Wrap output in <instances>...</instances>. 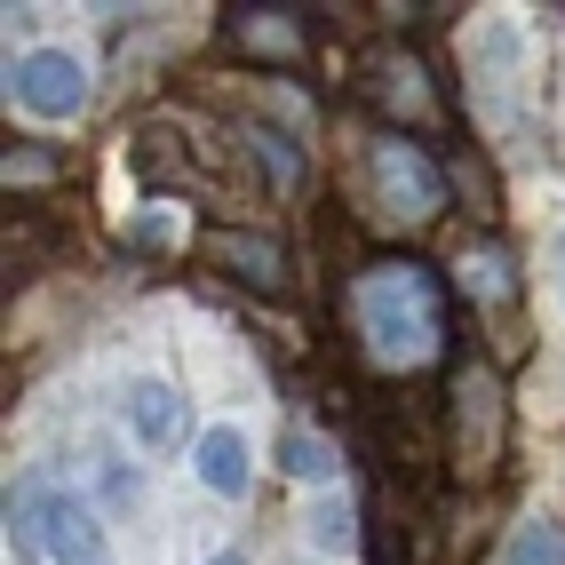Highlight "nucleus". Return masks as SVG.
Listing matches in <instances>:
<instances>
[{
    "label": "nucleus",
    "mask_w": 565,
    "mask_h": 565,
    "mask_svg": "<svg viewBox=\"0 0 565 565\" xmlns=\"http://www.w3.org/2000/svg\"><path fill=\"white\" fill-rule=\"evenodd\" d=\"M303 534H311V550H334V557H343V550L359 542V518H351V502H343V494H327V502H311V510H303Z\"/></svg>",
    "instance_id": "ddd939ff"
},
{
    "label": "nucleus",
    "mask_w": 565,
    "mask_h": 565,
    "mask_svg": "<svg viewBox=\"0 0 565 565\" xmlns=\"http://www.w3.org/2000/svg\"><path fill=\"white\" fill-rule=\"evenodd\" d=\"M502 565H565V525L557 518H518L510 542H502Z\"/></svg>",
    "instance_id": "9d476101"
},
{
    "label": "nucleus",
    "mask_w": 565,
    "mask_h": 565,
    "mask_svg": "<svg viewBox=\"0 0 565 565\" xmlns=\"http://www.w3.org/2000/svg\"><path fill=\"white\" fill-rule=\"evenodd\" d=\"M128 438L143 446V455H175L183 438H192V406H183L168 383H128Z\"/></svg>",
    "instance_id": "423d86ee"
},
{
    "label": "nucleus",
    "mask_w": 565,
    "mask_h": 565,
    "mask_svg": "<svg viewBox=\"0 0 565 565\" xmlns=\"http://www.w3.org/2000/svg\"><path fill=\"white\" fill-rule=\"evenodd\" d=\"M550 271H557V295H565V232L550 239Z\"/></svg>",
    "instance_id": "dca6fc26"
},
{
    "label": "nucleus",
    "mask_w": 565,
    "mask_h": 565,
    "mask_svg": "<svg viewBox=\"0 0 565 565\" xmlns=\"http://www.w3.org/2000/svg\"><path fill=\"white\" fill-rule=\"evenodd\" d=\"M279 455H287V470H295V478H327L334 462H343V455H334V446H327L319 430H287V446H279Z\"/></svg>",
    "instance_id": "4468645a"
},
{
    "label": "nucleus",
    "mask_w": 565,
    "mask_h": 565,
    "mask_svg": "<svg viewBox=\"0 0 565 565\" xmlns=\"http://www.w3.org/2000/svg\"><path fill=\"white\" fill-rule=\"evenodd\" d=\"M374 96H383L398 120H423L430 111V88H423V64L414 56H374Z\"/></svg>",
    "instance_id": "1a4fd4ad"
},
{
    "label": "nucleus",
    "mask_w": 565,
    "mask_h": 565,
    "mask_svg": "<svg viewBox=\"0 0 565 565\" xmlns=\"http://www.w3.org/2000/svg\"><path fill=\"white\" fill-rule=\"evenodd\" d=\"M88 96H96V81H88V56L81 49H24L9 64V104L24 111V120L64 128V120H81V111H88Z\"/></svg>",
    "instance_id": "f03ea898"
},
{
    "label": "nucleus",
    "mask_w": 565,
    "mask_h": 565,
    "mask_svg": "<svg viewBox=\"0 0 565 565\" xmlns=\"http://www.w3.org/2000/svg\"><path fill=\"white\" fill-rule=\"evenodd\" d=\"M9 525H17V550H24V557L49 550L56 565H111L104 525H96V510H88L81 494H32V502L9 510Z\"/></svg>",
    "instance_id": "7ed1b4c3"
},
{
    "label": "nucleus",
    "mask_w": 565,
    "mask_h": 565,
    "mask_svg": "<svg viewBox=\"0 0 565 565\" xmlns=\"http://www.w3.org/2000/svg\"><path fill=\"white\" fill-rule=\"evenodd\" d=\"M239 143H255V160H263V175H271L279 192H295V183H303V160H295V143H287L279 128H263V120H239Z\"/></svg>",
    "instance_id": "9b49d317"
},
{
    "label": "nucleus",
    "mask_w": 565,
    "mask_h": 565,
    "mask_svg": "<svg viewBox=\"0 0 565 565\" xmlns=\"http://www.w3.org/2000/svg\"><path fill=\"white\" fill-rule=\"evenodd\" d=\"M455 271H462V295H478V303L486 311H494V303H510V255H494V247H478V255H462L455 263Z\"/></svg>",
    "instance_id": "f8f14e48"
},
{
    "label": "nucleus",
    "mask_w": 565,
    "mask_h": 565,
    "mask_svg": "<svg viewBox=\"0 0 565 565\" xmlns=\"http://www.w3.org/2000/svg\"><path fill=\"white\" fill-rule=\"evenodd\" d=\"M494 462H502V383L486 359H470L455 374V470L494 478Z\"/></svg>",
    "instance_id": "20e7f679"
},
{
    "label": "nucleus",
    "mask_w": 565,
    "mask_h": 565,
    "mask_svg": "<svg viewBox=\"0 0 565 565\" xmlns=\"http://www.w3.org/2000/svg\"><path fill=\"white\" fill-rule=\"evenodd\" d=\"M200 247H207L215 271H232V279H247V287H271V295L287 287V255L263 239V232H207Z\"/></svg>",
    "instance_id": "6e6552de"
},
{
    "label": "nucleus",
    "mask_w": 565,
    "mask_h": 565,
    "mask_svg": "<svg viewBox=\"0 0 565 565\" xmlns=\"http://www.w3.org/2000/svg\"><path fill=\"white\" fill-rule=\"evenodd\" d=\"M374 192L398 200V215H406V223H430V215H438V200H446V183H438V168L414 152L406 136H374Z\"/></svg>",
    "instance_id": "39448f33"
},
{
    "label": "nucleus",
    "mask_w": 565,
    "mask_h": 565,
    "mask_svg": "<svg viewBox=\"0 0 565 565\" xmlns=\"http://www.w3.org/2000/svg\"><path fill=\"white\" fill-rule=\"evenodd\" d=\"M192 470H200L207 494L247 502V486H255V446H247V430H239V423H207V438L192 446Z\"/></svg>",
    "instance_id": "0eeeda50"
},
{
    "label": "nucleus",
    "mask_w": 565,
    "mask_h": 565,
    "mask_svg": "<svg viewBox=\"0 0 565 565\" xmlns=\"http://www.w3.org/2000/svg\"><path fill=\"white\" fill-rule=\"evenodd\" d=\"M351 327L366 334V351L383 366H423L438 351V287L423 263H366L351 279Z\"/></svg>",
    "instance_id": "f257e3e1"
},
{
    "label": "nucleus",
    "mask_w": 565,
    "mask_h": 565,
    "mask_svg": "<svg viewBox=\"0 0 565 565\" xmlns=\"http://www.w3.org/2000/svg\"><path fill=\"white\" fill-rule=\"evenodd\" d=\"M136 239H143V247H175V223L152 207V215H136Z\"/></svg>",
    "instance_id": "2eb2a0df"
},
{
    "label": "nucleus",
    "mask_w": 565,
    "mask_h": 565,
    "mask_svg": "<svg viewBox=\"0 0 565 565\" xmlns=\"http://www.w3.org/2000/svg\"><path fill=\"white\" fill-rule=\"evenodd\" d=\"M207 565H247V557H239V550H223V557H207Z\"/></svg>",
    "instance_id": "f3484780"
}]
</instances>
